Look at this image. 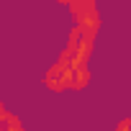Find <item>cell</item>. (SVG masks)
Masks as SVG:
<instances>
[{
	"label": "cell",
	"instance_id": "obj_1",
	"mask_svg": "<svg viewBox=\"0 0 131 131\" xmlns=\"http://www.w3.org/2000/svg\"><path fill=\"white\" fill-rule=\"evenodd\" d=\"M93 46H95V36L72 26L70 36H67V44H64L62 54L57 57V62L62 64V67H67L70 72H75L80 67H88V59L93 54Z\"/></svg>",
	"mask_w": 131,
	"mask_h": 131
},
{
	"label": "cell",
	"instance_id": "obj_2",
	"mask_svg": "<svg viewBox=\"0 0 131 131\" xmlns=\"http://www.w3.org/2000/svg\"><path fill=\"white\" fill-rule=\"evenodd\" d=\"M67 8L72 13V21H75L72 26L75 28H82V31L98 36L103 21H100V10H98V5L93 0H75V3H67Z\"/></svg>",
	"mask_w": 131,
	"mask_h": 131
},
{
	"label": "cell",
	"instance_id": "obj_3",
	"mask_svg": "<svg viewBox=\"0 0 131 131\" xmlns=\"http://www.w3.org/2000/svg\"><path fill=\"white\" fill-rule=\"evenodd\" d=\"M70 77H72V72L67 67H62L59 62H54L44 72V88L49 93H64V90H70Z\"/></svg>",
	"mask_w": 131,
	"mask_h": 131
},
{
	"label": "cell",
	"instance_id": "obj_4",
	"mask_svg": "<svg viewBox=\"0 0 131 131\" xmlns=\"http://www.w3.org/2000/svg\"><path fill=\"white\" fill-rule=\"evenodd\" d=\"M90 80H93L90 67H80V70H75L72 77H70V90H85V88L90 85Z\"/></svg>",
	"mask_w": 131,
	"mask_h": 131
},
{
	"label": "cell",
	"instance_id": "obj_5",
	"mask_svg": "<svg viewBox=\"0 0 131 131\" xmlns=\"http://www.w3.org/2000/svg\"><path fill=\"white\" fill-rule=\"evenodd\" d=\"M0 131H26V126H23V121L16 116V113H5L3 116V121H0Z\"/></svg>",
	"mask_w": 131,
	"mask_h": 131
},
{
	"label": "cell",
	"instance_id": "obj_6",
	"mask_svg": "<svg viewBox=\"0 0 131 131\" xmlns=\"http://www.w3.org/2000/svg\"><path fill=\"white\" fill-rule=\"evenodd\" d=\"M116 131H131V116H126V118H121V121L116 123Z\"/></svg>",
	"mask_w": 131,
	"mask_h": 131
},
{
	"label": "cell",
	"instance_id": "obj_7",
	"mask_svg": "<svg viewBox=\"0 0 131 131\" xmlns=\"http://www.w3.org/2000/svg\"><path fill=\"white\" fill-rule=\"evenodd\" d=\"M5 113H8V111H5V105L0 103V121H3V116H5Z\"/></svg>",
	"mask_w": 131,
	"mask_h": 131
}]
</instances>
